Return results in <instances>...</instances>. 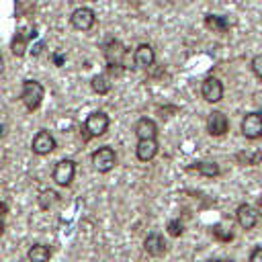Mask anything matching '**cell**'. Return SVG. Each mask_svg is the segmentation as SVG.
<instances>
[{"mask_svg": "<svg viewBox=\"0 0 262 262\" xmlns=\"http://www.w3.org/2000/svg\"><path fill=\"white\" fill-rule=\"evenodd\" d=\"M100 51H102V57L106 63H121L125 66L127 70H133L135 68V61H133V55L131 51L123 45L121 39L117 37H108L104 39V43L100 45Z\"/></svg>", "mask_w": 262, "mask_h": 262, "instance_id": "6da1fadb", "label": "cell"}, {"mask_svg": "<svg viewBox=\"0 0 262 262\" xmlns=\"http://www.w3.org/2000/svg\"><path fill=\"white\" fill-rule=\"evenodd\" d=\"M108 125H111V119H108V115L104 111H92L86 117V121H84V125L80 129V135H82L84 141H90L92 137L104 135L108 131Z\"/></svg>", "mask_w": 262, "mask_h": 262, "instance_id": "7a4b0ae2", "label": "cell"}, {"mask_svg": "<svg viewBox=\"0 0 262 262\" xmlns=\"http://www.w3.org/2000/svg\"><path fill=\"white\" fill-rule=\"evenodd\" d=\"M45 98V86L39 80H25L20 86V102L29 113L39 111L41 102Z\"/></svg>", "mask_w": 262, "mask_h": 262, "instance_id": "3957f363", "label": "cell"}, {"mask_svg": "<svg viewBox=\"0 0 262 262\" xmlns=\"http://www.w3.org/2000/svg\"><path fill=\"white\" fill-rule=\"evenodd\" d=\"M90 160H92L94 170L100 172V174H106L117 166V154H115V149L111 145H102V147L94 149Z\"/></svg>", "mask_w": 262, "mask_h": 262, "instance_id": "277c9868", "label": "cell"}, {"mask_svg": "<svg viewBox=\"0 0 262 262\" xmlns=\"http://www.w3.org/2000/svg\"><path fill=\"white\" fill-rule=\"evenodd\" d=\"M74 176H76V162L72 160V158H63V160H59L55 166H53V172H51V178H53V182L57 184V186H70L72 184V180H74Z\"/></svg>", "mask_w": 262, "mask_h": 262, "instance_id": "5b68a950", "label": "cell"}, {"mask_svg": "<svg viewBox=\"0 0 262 262\" xmlns=\"http://www.w3.org/2000/svg\"><path fill=\"white\" fill-rule=\"evenodd\" d=\"M70 25L76 31H90L96 25V12L90 6H78L72 14H70Z\"/></svg>", "mask_w": 262, "mask_h": 262, "instance_id": "8992f818", "label": "cell"}, {"mask_svg": "<svg viewBox=\"0 0 262 262\" xmlns=\"http://www.w3.org/2000/svg\"><path fill=\"white\" fill-rule=\"evenodd\" d=\"M55 147H57V141H55V137H53L47 129H39V131L33 135L31 151H33L35 156H49Z\"/></svg>", "mask_w": 262, "mask_h": 262, "instance_id": "52a82bcc", "label": "cell"}, {"mask_svg": "<svg viewBox=\"0 0 262 262\" xmlns=\"http://www.w3.org/2000/svg\"><path fill=\"white\" fill-rule=\"evenodd\" d=\"M133 61L137 70H149L156 63V51L149 43H139L133 49Z\"/></svg>", "mask_w": 262, "mask_h": 262, "instance_id": "ba28073f", "label": "cell"}, {"mask_svg": "<svg viewBox=\"0 0 262 262\" xmlns=\"http://www.w3.org/2000/svg\"><path fill=\"white\" fill-rule=\"evenodd\" d=\"M201 96L207 102H211V104L213 102H219L223 98V84H221V80L219 78H213V76L205 78L203 84H201Z\"/></svg>", "mask_w": 262, "mask_h": 262, "instance_id": "9c48e42d", "label": "cell"}, {"mask_svg": "<svg viewBox=\"0 0 262 262\" xmlns=\"http://www.w3.org/2000/svg\"><path fill=\"white\" fill-rule=\"evenodd\" d=\"M229 131V121L221 111H211L207 117V133L213 137H223Z\"/></svg>", "mask_w": 262, "mask_h": 262, "instance_id": "30bf717a", "label": "cell"}, {"mask_svg": "<svg viewBox=\"0 0 262 262\" xmlns=\"http://www.w3.org/2000/svg\"><path fill=\"white\" fill-rule=\"evenodd\" d=\"M143 250H145V254L151 256V258H162V256L168 252V246H166V239H164L158 231H151V233H147L145 239H143Z\"/></svg>", "mask_w": 262, "mask_h": 262, "instance_id": "8fae6325", "label": "cell"}, {"mask_svg": "<svg viewBox=\"0 0 262 262\" xmlns=\"http://www.w3.org/2000/svg\"><path fill=\"white\" fill-rule=\"evenodd\" d=\"M133 133L137 139H156L158 137V123L149 117H139L133 125Z\"/></svg>", "mask_w": 262, "mask_h": 262, "instance_id": "7c38bea8", "label": "cell"}, {"mask_svg": "<svg viewBox=\"0 0 262 262\" xmlns=\"http://www.w3.org/2000/svg\"><path fill=\"white\" fill-rule=\"evenodd\" d=\"M160 151V145H158V139H137V145H135V158L139 162H151Z\"/></svg>", "mask_w": 262, "mask_h": 262, "instance_id": "4fadbf2b", "label": "cell"}, {"mask_svg": "<svg viewBox=\"0 0 262 262\" xmlns=\"http://www.w3.org/2000/svg\"><path fill=\"white\" fill-rule=\"evenodd\" d=\"M242 131L248 139H260L262 137V115L250 113L242 121Z\"/></svg>", "mask_w": 262, "mask_h": 262, "instance_id": "5bb4252c", "label": "cell"}, {"mask_svg": "<svg viewBox=\"0 0 262 262\" xmlns=\"http://www.w3.org/2000/svg\"><path fill=\"white\" fill-rule=\"evenodd\" d=\"M235 215H237V223H239L244 229H252V227L258 223V209L252 207V205H248V203L239 205Z\"/></svg>", "mask_w": 262, "mask_h": 262, "instance_id": "9a60e30c", "label": "cell"}, {"mask_svg": "<svg viewBox=\"0 0 262 262\" xmlns=\"http://www.w3.org/2000/svg\"><path fill=\"white\" fill-rule=\"evenodd\" d=\"M90 88L92 92H96L98 96H106L113 88V82H111V76L108 74H96L90 78Z\"/></svg>", "mask_w": 262, "mask_h": 262, "instance_id": "2e32d148", "label": "cell"}, {"mask_svg": "<svg viewBox=\"0 0 262 262\" xmlns=\"http://www.w3.org/2000/svg\"><path fill=\"white\" fill-rule=\"evenodd\" d=\"M29 262H49L51 260V248L45 244H33L27 252Z\"/></svg>", "mask_w": 262, "mask_h": 262, "instance_id": "e0dca14e", "label": "cell"}, {"mask_svg": "<svg viewBox=\"0 0 262 262\" xmlns=\"http://www.w3.org/2000/svg\"><path fill=\"white\" fill-rule=\"evenodd\" d=\"M29 35H25V31H16L12 41H10V53L14 57H23L27 53V47H29Z\"/></svg>", "mask_w": 262, "mask_h": 262, "instance_id": "ac0fdd59", "label": "cell"}, {"mask_svg": "<svg viewBox=\"0 0 262 262\" xmlns=\"http://www.w3.org/2000/svg\"><path fill=\"white\" fill-rule=\"evenodd\" d=\"M57 203H59V194H57L55 190H51V188H43V190L39 192V196H37V205H39L41 211H49V209L55 207Z\"/></svg>", "mask_w": 262, "mask_h": 262, "instance_id": "d6986e66", "label": "cell"}, {"mask_svg": "<svg viewBox=\"0 0 262 262\" xmlns=\"http://www.w3.org/2000/svg\"><path fill=\"white\" fill-rule=\"evenodd\" d=\"M188 170H196L199 174L207 176V178H215L219 176V166L213 160H205V162H194L192 166H188Z\"/></svg>", "mask_w": 262, "mask_h": 262, "instance_id": "ffe728a7", "label": "cell"}, {"mask_svg": "<svg viewBox=\"0 0 262 262\" xmlns=\"http://www.w3.org/2000/svg\"><path fill=\"white\" fill-rule=\"evenodd\" d=\"M205 27L213 33H227L229 29V23L223 18V16H217V14H207L205 16Z\"/></svg>", "mask_w": 262, "mask_h": 262, "instance_id": "44dd1931", "label": "cell"}, {"mask_svg": "<svg viewBox=\"0 0 262 262\" xmlns=\"http://www.w3.org/2000/svg\"><path fill=\"white\" fill-rule=\"evenodd\" d=\"M166 231H168V235H172V237H180V235L184 233V225H182L180 219H170L168 225H166Z\"/></svg>", "mask_w": 262, "mask_h": 262, "instance_id": "7402d4cb", "label": "cell"}, {"mask_svg": "<svg viewBox=\"0 0 262 262\" xmlns=\"http://www.w3.org/2000/svg\"><path fill=\"white\" fill-rule=\"evenodd\" d=\"M125 66H121V63H106V72L104 74H108L111 78H121L123 74H125Z\"/></svg>", "mask_w": 262, "mask_h": 262, "instance_id": "603a6c76", "label": "cell"}, {"mask_svg": "<svg viewBox=\"0 0 262 262\" xmlns=\"http://www.w3.org/2000/svg\"><path fill=\"white\" fill-rule=\"evenodd\" d=\"M213 235H215L217 239H221V242H229V239L233 237V233H231V231H225L223 227H213Z\"/></svg>", "mask_w": 262, "mask_h": 262, "instance_id": "cb8c5ba5", "label": "cell"}, {"mask_svg": "<svg viewBox=\"0 0 262 262\" xmlns=\"http://www.w3.org/2000/svg\"><path fill=\"white\" fill-rule=\"evenodd\" d=\"M250 66H252V72H254L258 78H262V55H256Z\"/></svg>", "mask_w": 262, "mask_h": 262, "instance_id": "d4e9b609", "label": "cell"}, {"mask_svg": "<svg viewBox=\"0 0 262 262\" xmlns=\"http://www.w3.org/2000/svg\"><path fill=\"white\" fill-rule=\"evenodd\" d=\"M250 262H262V248L252 250V254H250Z\"/></svg>", "mask_w": 262, "mask_h": 262, "instance_id": "484cf974", "label": "cell"}, {"mask_svg": "<svg viewBox=\"0 0 262 262\" xmlns=\"http://www.w3.org/2000/svg\"><path fill=\"white\" fill-rule=\"evenodd\" d=\"M6 213H8V205H6L4 201H0V217L4 219V217H6Z\"/></svg>", "mask_w": 262, "mask_h": 262, "instance_id": "4316f807", "label": "cell"}, {"mask_svg": "<svg viewBox=\"0 0 262 262\" xmlns=\"http://www.w3.org/2000/svg\"><path fill=\"white\" fill-rule=\"evenodd\" d=\"M2 72H4V55L0 53V74H2Z\"/></svg>", "mask_w": 262, "mask_h": 262, "instance_id": "83f0119b", "label": "cell"}, {"mask_svg": "<svg viewBox=\"0 0 262 262\" xmlns=\"http://www.w3.org/2000/svg\"><path fill=\"white\" fill-rule=\"evenodd\" d=\"M256 209H258V213H260V215H262V196H260V199H258V207H256Z\"/></svg>", "mask_w": 262, "mask_h": 262, "instance_id": "f1b7e54d", "label": "cell"}, {"mask_svg": "<svg viewBox=\"0 0 262 262\" xmlns=\"http://www.w3.org/2000/svg\"><path fill=\"white\" fill-rule=\"evenodd\" d=\"M207 262H233V260H215V258H211V260H207Z\"/></svg>", "mask_w": 262, "mask_h": 262, "instance_id": "f546056e", "label": "cell"}, {"mask_svg": "<svg viewBox=\"0 0 262 262\" xmlns=\"http://www.w3.org/2000/svg\"><path fill=\"white\" fill-rule=\"evenodd\" d=\"M2 231H4V219L0 217V235H2Z\"/></svg>", "mask_w": 262, "mask_h": 262, "instance_id": "4dcf8cb0", "label": "cell"}]
</instances>
